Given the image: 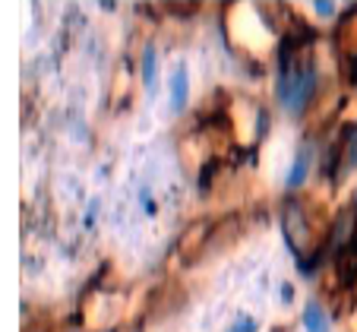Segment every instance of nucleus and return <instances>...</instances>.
I'll list each match as a JSON object with an SVG mask.
<instances>
[{"label": "nucleus", "mask_w": 357, "mask_h": 332, "mask_svg": "<svg viewBox=\"0 0 357 332\" xmlns=\"http://www.w3.org/2000/svg\"><path fill=\"white\" fill-rule=\"evenodd\" d=\"M351 82H357V54L351 57Z\"/></svg>", "instance_id": "nucleus-13"}, {"label": "nucleus", "mask_w": 357, "mask_h": 332, "mask_svg": "<svg viewBox=\"0 0 357 332\" xmlns=\"http://www.w3.org/2000/svg\"><path fill=\"white\" fill-rule=\"evenodd\" d=\"M142 82H146L149 89L155 82V47H146V51H142Z\"/></svg>", "instance_id": "nucleus-9"}, {"label": "nucleus", "mask_w": 357, "mask_h": 332, "mask_svg": "<svg viewBox=\"0 0 357 332\" xmlns=\"http://www.w3.org/2000/svg\"><path fill=\"white\" fill-rule=\"evenodd\" d=\"M342 158H344V165H342V174L344 171H351V168H357V123H348L344 127V133H342Z\"/></svg>", "instance_id": "nucleus-6"}, {"label": "nucleus", "mask_w": 357, "mask_h": 332, "mask_svg": "<svg viewBox=\"0 0 357 332\" xmlns=\"http://www.w3.org/2000/svg\"><path fill=\"white\" fill-rule=\"evenodd\" d=\"M354 212H357V197H354Z\"/></svg>", "instance_id": "nucleus-14"}, {"label": "nucleus", "mask_w": 357, "mask_h": 332, "mask_svg": "<svg viewBox=\"0 0 357 332\" xmlns=\"http://www.w3.org/2000/svg\"><path fill=\"white\" fill-rule=\"evenodd\" d=\"M228 332H257V323H253V319H250V317H241L234 326H231Z\"/></svg>", "instance_id": "nucleus-10"}, {"label": "nucleus", "mask_w": 357, "mask_h": 332, "mask_svg": "<svg viewBox=\"0 0 357 332\" xmlns=\"http://www.w3.org/2000/svg\"><path fill=\"white\" fill-rule=\"evenodd\" d=\"M307 168H310V156H307V149L297 152L294 165H291V174H288V187L297 190L303 183V177H307Z\"/></svg>", "instance_id": "nucleus-8"}, {"label": "nucleus", "mask_w": 357, "mask_h": 332, "mask_svg": "<svg viewBox=\"0 0 357 332\" xmlns=\"http://www.w3.org/2000/svg\"><path fill=\"white\" fill-rule=\"evenodd\" d=\"M282 228H284V244H288V250L297 257V263H303V259H307V247H310L313 234H310V225H307V216H303L301 203H294V199H291V203L284 206Z\"/></svg>", "instance_id": "nucleus-2"}, {"label": "nucleus", "mask_w": 357, "mask_h": 332, "mask_svg": "<svg viewBox=\"0 0 357 332\" xmlns=\"http://www.w3.org/2000/svg\"><path fill=\"white\" fill-rule=\"evenodd\" d=\"M303 326H307V332H329V319H326L323 307L307 304V310H303Z\"/></svg>", "instance_id": "nucleus-7"}, {"label": "nucleus", "mask_w": 357, "mask_h": 332, "mask_svg": "<svg viewBox=\"0 0 357 332\" xmlns=\"http://www.w3.org/2000/svg\"><path fill=\"white\" fill-rule=\"evenodd\" d=\"M354 228H357V216L351 209H344L342 216H338V222H335V231H332V250L342 253L348 244H354V241H357Z\"/></svg>", "instance_id": "nucleus-3"}, {"label": "nucleus", "mask_w": 357, "mask_h": 332, "mask_svg": "<svg viewBox=\"0 0 357 332\" xmlns=\"http://www.w3.org/2000/svg\"><path fill=\"white\" fill-rule=\"evenodd\" d=\"M284 54V51H282ZM317 92V70L313 63L303 67H291V57H282V82H278V98L288 105L291 111H303V105L313 98Z\"/></svg>", "instance_id": "nucleus-1"}, {"label": "nucleus", "mask_w": 357, "mask_h": 332, "mask_svg": "<svg viewBox=\"0 0 357 332\" xmlns=\"http://www.w3.org/2000/svg\"><path fill=\"white\" fill-rule=\"evenodd\" d=\"M291 298H294V288H291V285H284V288H282V301H291Z\"/></svg>", "instance_id": "nucleus-12"}, {"label": "nucleus", "mask_w": 357, "mask_h": 332, "mask_svg": "<svg viewBox=\"0 0 357 332\" xmlns=\"http://www.w3.org/2000/svg\"><path fill=\"white\" fill-rule=\"evenodd\" d=\"M313 7H317L319 16H332V13H335V3H329V0H317Z\"/></svg>", "instance_id": "nucleus-11"}, {"label": "nucleus", "mask_w": 357, "mask_h": 332, "mask_svg": "<svg viewBox=\"0 0 357 332\" xmlns=\"http://www.w3.org/2000/svg\"><path fill=\"white\" fill-rule=\"evenodd\" d=\"M335 272L344 288H351V285L357 282V241L344 247L342 253H335Z\"/></svg>", "instance_id": "nucleus-4"}, {"label": "nucleus", "mask_w": 357, "mask_h": 332, "mask_svg": "<svg viewBox=\"0 0 357 332\" xmlns=\"http://www.w3.org/2000/svg\"><path fill=\"white\" fill-rule=\"evenodd\" d=\"M187 67L183 63H177L174 67V76H171V105H174V111H181L183 105H187Z\"/></svg>", "instance_id": "nucleus-5"}]
</instances>
